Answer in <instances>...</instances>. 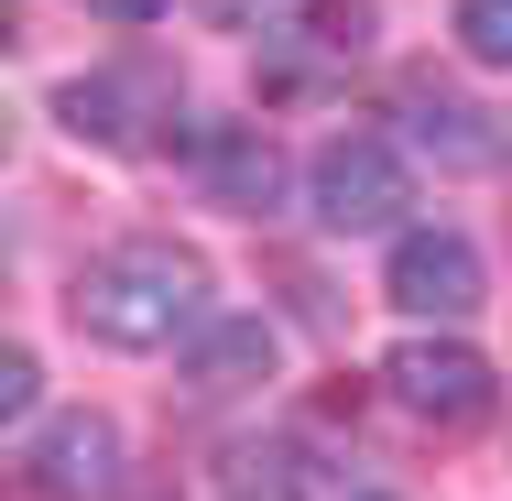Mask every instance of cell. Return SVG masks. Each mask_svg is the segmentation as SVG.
I'll return each instance as SVG.
<instances>
[{"instance_id": "cell-1", "label": "cell", "mask_w": 512, "mask_h": 501, "mask_svg": "<svg viewBox=\"0 0 512 501\" xmlns=\"http://www.w3.org/2000/svg\"><path fill=\"white\" fill-rule=\"evenodd\" d=\"M66 316L99 349H175L207 327V262L186 240H109L99 262H77Z\"/></svg>"}, {"instance_id": "cell-2", "label": "cell", "mask_w": 512, "mask_h": 501, "mask_svg": "<svg viewBox=\"0 0 512 501\" xmlns=\"http://www.w3.org/2000/svg\"><path fill=\"white\" fill-rule=\"evenodd\" d=\"M306 207H316V229H338V240L404 229L414 175H404V153L382 131H338V142H316V164H306Z\"/></svg>"}, {"instance_id": "cell-3", "label": "cell", "mask_w": 512, "mask_h": 501, "mask_svg": "<svg viewBox=\"0 0 512 501\" xmlns=\"http://www.w3.org/2000/svg\"><path fill=\"white\" fill-rule=\"evenodd\" d=\"M382 295L404 305V316H436V327L480 316V295H491V273H480V240H469V229H404V240H393V273H382Z\"/></svg>"}, {"instance_id": "cell-4", "label": "cell", "mask_w": 512, "mask_h": 501, "mask_svg": "<svg viewBox=\"0 0 512 501\" xmlns=\"http://www.w3.org/2000/svg\"><path fill=\"white\" fill-rule=\"evenodd\" d=\"M382 382H393V403L425 414V425H480V414H491V360H480L469 338H404V349L382 360Z\"/></svg>"}, {"instance_id": "cell-5", "label": "cell", "mask_w": 512, "mask_h": 501, "mask_svg": "<svg viewBox=\"0 0 512 501\" xmlns=\"http://www.w3.org/2000/svg\"><path fill=\"white\" fill-rule=\"evenodd\" d=\"M22 469H33L44 501H99L120 480V425L109 414H55V425L22 436Z\"/></svg>"}, {"instance_id": "cell-6", "label": "cell", "mask_w": 512, "mask_h": 501, "mask_svg": "<svg viewBox=\"0 0 512 501\" xmlns=\"http://www.w3.org/2000/svg\"><path fill=\"white\" fill-rule=\"evenodd\" d=\"M186 153H197L207 197L240 207V218H262V207L284 197V153H273V131H251V120H197V131H186Z\"/></svg>"}, {"instance_id": "cell-7", "label": "cell", "mask_w": 512, "mask_h": 501, "mask_svg": "<svg viewBox=\"0 0 512 501\" xmlns=\"http://www.w3.org/2000/svg\"><path fill=\"white\" fill-rule=\"evenodd\" d=\"M273 360H284V338H273L262 316H207L197 338H186V382H197V393H240V382H273Z\"/></svg>"}, {"instance_id": "cell-8", "label": "cell", "mask_w": 512, "mask_h": 501, "mask_svg": "<svg viewBox=\"0 0 512 501\" xmlns=\"http://www.w3.org/2000/svg\"><path fill=\"white\" fill-rule=\"evenodd\" d=\"M218 501H316V458L295 436H240L218 458Z\"/></svg>"}, {"instance_id": "cell-9", "label": "cell", "mask_w": 512, "mask_h": 501, "mask_svg": "<svg viewBox=\"0 0 512 501\" xmlns=\"http://www.w3.org/2000/svg\"><path fill=\"white\" fill-rule=\"evenodd\" d=\"M404 120H414V142H425L436 164H458V175L502 164V131H491L469 99H447V88H404Z\"/></svg>"}, {"instance_id": "cell-10", "label": "cell", "mask_w": 512, "mask_h": 501, "mask_svg": "<svg viewBox=\"0 0 512 501\" xmlns=\"http://www.w3.org/2000/svg\"><path fill=\"white\" fill-rule=\"evenodd\" d=\"M371 0H306V22H295V44H306L316 66H338V55H371Z\"/></svg>"}, {"instance_id": "cell-11", "label": "cell", "mask_w": 512, "mask_h": 501, "mask_svg": "<svg viewBox=\"0 0 512 501\" xmlns=\"http://www.w3.org/2000/svg\"><path fill=\"white\" fill-rule=\"evenodd\" d=\"M458 55L512 66V0H458Z\"/></svg>"}, {"instance_id": "cell-12", "label": "cell", "mask_w": 512, "mask_h": 501, "mask_svg": "<svg viewBox=\"0 0 512 501\" xmlns=\"http://www.w3.org/2000/svg\"><path fill=\"white\" fill-rule=\"evenodd\" d=\"M33 403H44V371H33V349H11L0 360V425H33Z\"/></svg>"}, {"instance_id": "cell-13", "label": "cell", "mask_w": 512, "mask_h": 501, "mask_svg": "<svg viewBox=\"0 0 512 501\" xmlns=\"http://www.w3.org/2000/svg\"><path fill=\"white\" fill-rule=\"evenodd\" d=\"M88 11H99V22H164L175 0H88Z\"/></svg>"}, {"instance_id": "cell-14", "label": "cell", "mask_w": 512, "mask_h": 501, "mask_svg": "<svg viewBox=\"0 0 512 501\" xmlns=\"http://www.w3.org/2000/svg\"><path fill=\"white\" fill-rule=\"evenodd\" d=\"M218 11H262V0H218Z\"/></svg>"}, {"instance_id": "cell-15", "label": "cell", "mask_w": 512, "mask_h": 501, "mask_svg": "<svg viewBox=\"0 0 512 501\" xmlns=\"http://www.w3.org/2000/svg\"><path fill=\"white\" fill-rule=\"evenodd\" d=\"M360 501H393V491H360Z\"/></svg>"}]
</instances>
